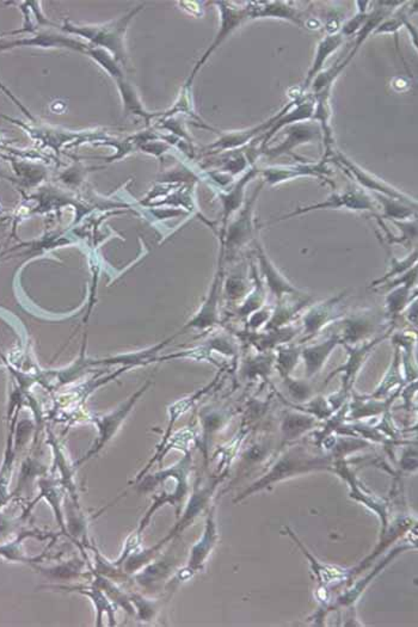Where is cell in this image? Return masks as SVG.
<instances>
[{"instance_id": "3", "label": "cell", "mask_w": 418, "mask_h": 627, "mask_svg": "<svg viewBox=\"0 0 418 627\" xmlns=\"http://www.w3.org/2000/svg\"><path fill=\"white\" fill-rule=\"evenodd\" d=\"M338 342L339 337L336 336V337L328 339L327 342L305 349L304 357L305 361L308 363V375L316 373L317 369L323 365L324 361L330 355L332 349L338 344Z\"/></svg>"}, {"instance_id": "5", "label": "cell", "mask_w": 418, "mask_h": 627, "mask_svg": "<svg viewBox=\"0 0 418 627\" xmlns=\"http://www.w3.org/2000/svg\"><path fill=\"white\" fill-rule=\"evenodd\" d=\"M374 329V320L369 319L367 316L354 317L348 319L344 328L343 337L349 343L357 342L363 336L369 334Z\"/></svg>"}, {"instance_id": "6", "label": "cell", "mask_w": 418, "mask_h": 627, "mask_svg": "<svg viewBox=\"0 0 418 627\" xmlns=\"http://www.w3.org/2000/svg\"><path fill=\"white\" fill-rule=\"evenodd\" d=\"M409 287H403L392 293L387 299V308L391 313H398L403 310L404 305L407 304V296H409Z\"/></svg>"}, {"instance_id": "2", "label": "cell", "mask_w": 418, "mask_h": 627, "mask_svg": "<svg viewBox=\"0 0 418 627\" xmlns=\"http://www.w3.org/2000/svg\"><path fill=\"white\" fill-rule=\"evenodd\" d=\"M341 299H342V296L329 300L327 303L317 305L316 308L310 310L308 315L305 316V334L315 335L319 331L320 329L323 328L324 325L330 323L334 319V315L336 313V305L338 304Z\"/></svg>"}, {"instance_id": "1", "label": "cell", "mask_w": 418, "mask_h": 627, "mask_svg": "<svg viewBox=\"0 0 418 627\" xmlns=\"http://www.w3.org/2000/svg\"><path fill=\"white\" fill-rule=\"evenodd\" d=\"M139 395H141V392L137 393L133 398L129 399L128 402L125 403L122 407H120L118 410L114 411L113 414H108V416H104V417L97 419L99 430V440H97V443H96L95 448L91 450L90 453H89V455H87L85 459L80 460V462H83L84 460L90 459L91 455L97 453V452H99V450H101V448H102V447L104 446L111 438H113V435H114L115 433L118 431V429H119L120 424H121V423L123 422V419L126 418L127 414H128L130 409L133 407V404H134L135 400L138 398Z\"/></svg>"}, {"instance_id": "4", "label": "cell", "mask_w": 418, "mask_h": 627, "mask_svg": "<svg viewBox=\"0 0 418 627\" xmlns=\"http://www.w3.org/2000/svg\"><path fill=\"white\" fill-rule=\"evenodd\" d=\"M260 265L265 272L267 281H268L269 287L272 289V292L281 299L284 294H291V293H298V289L292 287L291 284L281 277L280 274L275 270V268L269 263L268 260H265V255H260Z\"/></svg>"}]
</instances>
